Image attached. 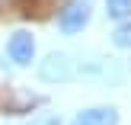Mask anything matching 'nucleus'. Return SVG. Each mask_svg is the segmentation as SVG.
<instances>
[{
	"instance_id": "obj_1",
	"label": "nucleus",
	"mask_w": 131,
	"mask_h": 125,
	"mask_svg": "<svg viewBox=\"0 0 131 125\" xmlns=\"http://www.w3.org/2000/svg\"><path fill=\"white\" fill-rule=\"evenodd\" d=\"M38 80L42 83H70L77 74V61L67 55V51H48V55L38 61Z\"/></svg>"
},
{
	"instance_id": "obj_2",
	"label": "nucleus",
	"mask_w": 131,
	"mask_h": 125,
	"mask_svg": "<svg viewBox=\"0 0 131 125\" xmlns=\"http://www.w3.org/2000/svg\"><path fill=\"white\" fill-rule=\"evenodd\" d=\"M90 19H93V0H64L54 23L61 35H77L90 26Z\"/></svg>"
},
{
	"instance_id": "obj_3",
	"label": "nucleus",
	"mask_w": 131,
	"mask_h": 125,
	"mask_svg": "<svg viewBox=\"0 0 131 125\" xmlns=\"http://www.w3.org/2000/svg\"><path fill=\"white\" fill-rule=\"evenodd\" d=\"M6 58H10L16 68H29V64L35 61V35H32L29 29L10 32V39H6Z\"/></svg>"
},
{
	"instance_id": "obj_4",
	"label": "nucleus",
	"mask_w": 131,
	"mask_h": 125,
	"mask_svg": "<svg viewBox=\"0 0 131 125\" xmlns=\"http://www.w3.org/2000/svg\"><path fill=\"white\" fill-rule=\"evenodd\" d=\"M70 125H118V109L115 106H93V109H80L77 119Z\"/></svg>"
},
{
	"instance_id": "obj_5",
	"label": "nucleus",
	"mask_w": 131,
	"mask_h": 125,
	"mask_svg": "<svg viewBox=\"0 0 131 125\" xmlns=\"http://www.w3.org/2000/svg\"><path fill=\"white\" fill-rule=\"evenodd\" d=\"M106 16L115 23L131 19V0H106Z\"/></svg>"
},
{
	"instance_id": "obj_6",
	"label": "nucleus",
	"mask_w": 131,
	"mask_h": 125,
	"mask_svg": "<svg viewBox=\"0 0 131 125\" xmlns=\"http://www.w3.org/2000/svg\"><path fill=\"white\" fill-rule=\"evenodd\" d=\"M112 45H115V48H131V19H125V23L115 26V32H112Z\"/></svg>"
},
{
	"instance_id": "obj_7",
	"label": "nucleus",
	"mask_w": 131,
	"mask_h": 125,
	"mask_svg": "<svg viewBox=\"0 0 131 125\" xmlns=\"http://www.w3.org/2000/svg\"><path fill=\"white\" fill-rule=\"evenodd\" d=\"M29 125H61V116H42V119H35Z\"/></svg>"
}]
</instances>
